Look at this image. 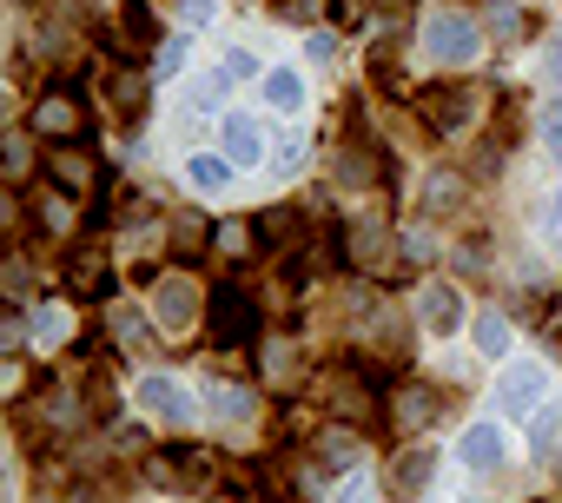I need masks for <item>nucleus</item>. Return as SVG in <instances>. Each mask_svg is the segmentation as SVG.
I'll list each match as a JSON object with an SVG mask.
<instances>
[{
    "label": "nucleus",
    "instance_id": "f257e3e1",
    "mask_svg": "<svg viewBox=\"0 0 562 503\" xmlns=\"http://www.w3.org/2000/svg\"><path fill=\"white\" fill-rule=\"evenodd\" d=\"M476 47H483V27H476L470 14H457V8L424 14V54H430L437 67H470Z\"/></svg>",
    "mask_w": 562,
    "mask_h": 503
},
{
    "label": "nucleus",
    "instance_id": "f03ea898",
    "mask_svg": "<svg viewBox=\"0 0 562 503\" xmlns=\"http://www.w3.org/2000/svg\"><path fill=\"white\" fill-rule=\"evenodd\" d=\"M483 107H490V93L483 87H424V120L437 126V133H463V126H476L483 120Z\"/></svg>",
    "mask_w": 562,
    "mask_h": 503
},
{
    "label": "nucleus",
    "instance_id": "7ed1b4c3",
    "mask_svg": "<svg viewBox=\"0 0 562 503\" xmlns=\"http://www.w3.org/2000/svg\"><path fill=\"white\" fill-rule=\"evenodd\" d=\"M27 126H34L41 139H54V146H74V139L87 133V107H80L74 93L54 87V93H41V100L27 107Z\"/></svg>",
    "mask_w": 562,
    "mask_h": 503
},
{
    "label": "nucleus",
    "instance_id": "20e7f679",
    "mask_svg": "<svg viewBox=\"0 0 562 503\" xmlns=\"http://www.w3.org/2000/svg\"><path fill=\"white\" fill-rule=\"evenodd\" d=\"M225 477V457L218 450H172V457H153V483L166 490H212Z\"/></svg>",
    "mask_w": 562,
    "mask_h": 503
},
{
    "label": "nucleus",
    "instance_id": "39448f33",
    "mask_svg": "<svg viewBox=\"0 0 562 503\" xmlns=\"http://www.w3.org/2000/svg\"><path fill=\"white\" fill-rule=\"evenodd\" d=\"M205 305H212V345H225V351L251 345V332H258V312H251V299H245L238 286H218Z\"/></svg>",
    "mask_w": 562,
    "mask_h": 503
},
{
    "label": "nucleus",
    "instance_id": "423d86ee",
    "mask_svg": "<svg viewBox=\"0 0 562 503\" xmlns=\"http://www.w3.org/2000/svg\"><path fill=\"white\" fill-rule=\"evenodd\" d=\"M60 286H67V299H80V305L106 299V292H113V266H106V252H100V245H74V252H67Z\"/></svg>",
    "mask_w": 562,
    "mask_h": 503
},
{
    "label": "nucleus",
    "instance_id": "0eeeda50",
    "mask_svg": "<svg viewBox=\"0 0 562 503\" xmlns=\"http://www.w3.org/2000/svg\"><path fill=\"white\" fill-rule=\"evenodd\" d=\"M199 286L186 279V272H166V279H153V325L159 332H186L192 318H199Z\"/></svg>",
    "mask_w": 562,
    "mask_h": 503
},
{
    "label": "nucleus",
    "instance_id": "6e6552de",
    "mask_svg": "<svg viewBox=\"0 0 562 503\" xmlns=\"http://www.w3.org/2000/svg\"><path fill=\"white\" fill-rule=\"evenodd\" d=\"M47 179L67 192V199H93L100 192V159L87 146H54L47 153Z\"/></svg>",
    "mask_w": 562,
    "mask_h": 503
},
{
    "label": "nucleus",
    "instance_id": "1a4fd4ad",
    "mask_svg": "<svg viewBox=\"0 0 562 503\" xmlns=\"http://www.w3.org/2000/svg\"><path fill=\"white\" fill-rule=\"evenodd\" d=\"M430 470H437L430 444H411V450H397V457H391V470H384V490H391V496H417V490L430 483Z\"/></svg>",
    "mask_w": 562,
    "mask_h": 503
},
{
    "label": "nucleus",
    "instance_id": "9d476101",
    "mask_svg": "<svg viewBox=\"0 0 562 503\" xmlns=\"http://www.w3.org/2000/svg\"><path fill=\"white\" fill-rule=\"evenodd\" d=\"M139 411L159 417V424H186V417H192V398H186L172 378H146V384H139Z\"/></svg>",
    "mask_w": 562,
    "mask_h": 503
},
{
    "label": "nucleus",
    "instance_id": "9b49d317",
    "mask_svg": "<svg viewBox=\"0 0 562 503\" xmlns=\"http://www.w3.org/2000/svg\"><path fill=\"white\" fill-rule=\"evenodd\" d=\"M417 318H424L437 338H450V332L463 325V299H457V286H424V299H417Z\"/></svg>",
    "mask_w": 562,
    "mask_h": 503
},
{
    "label": "nucleus",
    "instance_id": "f8f14e48",
    "mask_svg": "<svg viewBox=\"0 0 562 503\" xmlns=\"http://www.w3.org/2000/svg\"><path fill=\"white\" fill-rule=\"evenodd\" d=\"M225 159H232V166H258V159H265V133H258L251 113H232V120H225Z\"/></svg>",
    "mask_w": 562,
    "mask_h": 503
},
{
    "label": "nucleus",
    "instance_id": "ddd939ff",
    "mask_svg": "<svg viewBox=\"0 0 562 503\" xmlns=\"http://www.w3.org/2000/svg\"><path fill=\"white\" fill-rule=\"evenodd\" d=\"M542 391H549V378H542L536 365H516V371L503 378V404H509L516 417H529V411L542 404Z\"/></svg>",
    "mask_w": 562,
    "mask_h": 503
},
{
    "label": "nucleus",
    "instance_id": "4468645a",
    "mask_svg": "<svg viewBox=\"0 0 562 503\" xmlns=\"http://www.w3.org/2000/svg\"><path fill=\"white\" fill-rule=\"evenodd\" d=\"M457 457H463L470 470H496V463H503V431H496V424H470L463 444H457Z\"/></svg>",
    "mask_w": 562,
    "mask_h": 503
},
{
    "label": "nucleus",
    "instance_id": "2eb2a0df",
    "mask_svg": "<svg viewBox=\"0 0 562 503\" xmlns=\"http://www.w3.org/2000/svg\"><path fill=\"white\" fill-rule=\"evenodd\" d=\"M391 411H397V424H411V431H417V424H437V417H443V411H437V391H430V384H404Z\"/></svg>",
    "mask_w": 562,
    "mask_h": 503
},
{
    "label": "nucleus",
    "instance_id": "dca6fc26",
    "mask_svg": "<svg viewBox=\"0 0 562 503\" xmlns=\"http://www.w3.org/2000/svg\"><path fill=\"white\" fill-rule=\"evenodd\" d=\"M106 87H113V107H120L126 120L146 107V74H133V67H113V80H106Z\"/></svg>",
    "mask_w": 562,
    "mask_h": 503
},
{
    "label": "nucleus",
    "instance_id": "f3484780",
    "mask_svg": "<svg viewBox=\"0 0 562 503\" xmlns=\"http://www.w3.org/2000/svg\"><path fill=\"white\" fill-rule=\"evenodd\" d=\"M126 47H133V54H139V47H159V21H153L146 0H126Z\"/></svg>",
    "mask_w": 562,
    "mask_h": 503
},
{
    "label": "nucleus",
    "instance_id": "a211bd4d",
    "mask_svg": "<svg viewBox=\"0 0 562 503\" xmlns=\"http://www.w3.org/2000/svg\"><path fill=\"white\" fill-rule=\"evenodd\" d=\"M265 100H271L278 113H299V107H305V87H299V74H285V67H278V74H265Z\"/></svg>",
    "mask_w": 562,
    "mask_h": 503
},
{
    "label": "nucleus",
    "instance_id": "6ab92c4d",
    "mask_svg": "<svg viewBox=\"0 0 562 503\" xmlns=\"http://www.w3.org/2000/svg\"><path fill=\"white\" fill-rule=\"evenodd\" d=\"M345 245H351V252H345L351 266H378V259H384V225H351Z\"/></svg>",
    "mask_w": 562,
    "mask_h": 503
},
{
    "label": "nucleus",
    "instance_id": "aec40b11",
    "mask_svg": "<svg viewBox=\"0 0 562 503\" xmlns=\"http://www.w3.org/2000/svg\"><path fill=\"white\" fill-rule=\"evenodd\" d=\"M186 179H192L199 192H225V186H232V159H212V153H199V159L186 166Z\"/></svg>",
    "mask_w": 562,
    "mask_h": 503
},
{
    "label": "nucleus",
    "instance_id": "412c9836",
    "mask_svg": "<svg viewBox=\"0 0 562 503\" xmlns=\"http://www.w3.org/2000/svg\"><path fill=\"white\" fill-rule=\"evenodd\" d=\"M424 205H430V212H457V205H463V179H457V172H430V179H424Z\"/></svg>",
    "mask_w": 562,
    "mask_h": 503
},
{
    "label": "nucleus",
    "instance_id": "4be33fe9",
    "mask_svg": "<svg viewBox=\"0 0 562 503\" xmlns=\"http://www.w3.org/2000/svg\"><path fill=\"white\" fill-rule=\"evenodd\" d=\"M205 404H212L218 417H251V398H245L238 384H225V378H205Z\"/></svg>",
    "mask_w": 562,
    "mask_h": 503
},
{
    "label": "nucleus",
    "instance_id": "5701e85b",
    "mask_svg": "<svg viewBox=\"0 0 562 503\" xmlns=\"http://www.w3.org/2000/svg\"><path fill=\"white\" fill-rule=\"evenodd\" d=\"M318 457H331L338 470H351V457H358V437H351L345 424H325V431H318Z\"/></svg>",
    "mask_w": 562,
    "mask_h": 503
},
{
    "label": "nucleus",
    "instance_id": "b1692460",
    "mask_svg": "<svg viewBox=\"0 0 562 503\" xmlns=\"http://www.w3.org/2000/svg\"><path fill=\"white\" fill-rule=\"evenodd\" d=\"M476 351H483V358H503V351H509V325H503L496 312L476 318Z\"/></svg>",
    "mask_w": 562,
    "mask_h": 503
},
{
    "label": "nucleus",
    "instance_id": "393cba45",
    "mask_svg": "<svg viewBox=\"0 0 562 503\" xmlns=\"http://www.w3.org/2000/svg\"><path fill=\"white\" fill-rule=\"evenodd\" d=\"M536 133H542V146L562 159V100H549V107L536 113Z\"/></svg>",
    "mask_w": 562,
    "mask_h": 503
},
{
    "label": "nucleus",
    "instance_id": "a878e982",
    "mask_svg": "<svg viewBox=\"0 0 562 503\" xmlns=\"http://www.w3.org/2000/svg\"><path fill=\"white\" fill-rule=\"evenodd\" d=\"M490 27H496V41H522V14L509 0H490Z\"/></svg>",
    "mask_w": 562,
    "mask_h": 503
},
{
    "label": "nucleus",
    "instance_id": "bb28decb",
    "mask_svg": "<svg viewBox=\"0 0 562 503\" xmlns=\"http://www.w3.org/2000/svg\"><path fill=\"white\" fill-rule=\"evenodd\" d=\"M251 232H258V225H245V219H225V225H218V245H225V259H245Z\"/></svg>",
    "mask_w": 562,
    "mask_h": 503
},
{
    "label": "nucleus",
    "instance_id": "cd10ccee",
    "mask_svg": "<svg viewBox=\"0 0 562 503\" xmlns=\"http://www.w3.org/2000/svg\"><path fill=\"white\" fill-rule=\"evenodd\" d=\"M34 332H41L47 345H60V338H67V312H60V305H41V312H34Z\"/></svg>",
    "mask_w": 562,
    "mask_h": 503
},
{
    "label": "nucleus",
    "instance_id": "c85d7f7f",
    "mask_svg": "<svg viewBox=\"0 0 562 503\" xmlns=\"http://www.w3.org/2000/svg\"><path fill=\"white\" fill-rule=\"evenodd\" d=\"M179 67H186V41H166V47H159V80H172Z\"/></svg>",
    "mask_w": 562,
    "mask_h": 503
},
{
    "label": "nucleus",
    "instance_id": "c756f323",
    "mask_svg": "<svg viewBox=\"0 0 562 503\" xmlns=\"http://www.w3.org/2000/svg\"><path fill=\"white\" fill-rule=\"evenodd\" d=\"M404 252H411V259H417V266H424V259H437V245H430V232H417V225L404 232Z\"/></svg>",
    "mask_w": 562,
    "mask_h": 503
},
{
    "label": "nucleus",
    "instance_id": "7c9ffc66",
    "mask_svg": "<svg viewBox=\"0 0 562 503\" xmlns=\"http://www.w3.org/2000/svg\"><path fill=\"white\" fill-rule=\"evenodd\" d=\"M299 159H305V139H299V133H285V139H278V166H285V172H292Z\"/></svg>",
    "mask_w": 562,
    "mask_h": 503
},
{
    "label": "nucleus",
    "instance_id": "2f4dec72",
    "mask_svg": "<svg viewBox=\"0 0 562 503\" xmlns=\"http://www.w3.org/2000/svg\"><path fill=\"white\" fill-rule=\"evenodd\" d=\"M8 172H14V186L27 179V139H8Z\"/></svg>",
    "mask_w": 562,
    "mask_h": 503
},
{
    "label": "nucleus",
    "instance_id": "473e14b6",
    "mask_svg": "<svg viewBox=\"0 0 562 503\" xmlns=\"http://www.w3.org/2000/svg\"><path fill=\"white\" fill-rule=\"evenodd\" d=\"M179 8H186V21H192V27H205V21L218 14V0H179Z\"/></svg>",
    "mask_w": 562,
    "mask_h": 503
},
{
    "label": "nucleus",
    "instance_id": "72a5a7b5",
    "mask_svg": "<svg viewBox=\"0 0 562 503\" xmlns=\"http://www.w3.org/2000/svg\"><path fill=\"white\" fill-rule=\"evenodd\" d=\"M305 54H312V60H318V67H325V60H331V54H338V47H331V34H312V41H305Z\"/></svg>",
    "mask_w": 562,
    "mask_h": 503
},
{
    "label": "nucleus",
    "instance_id": "f704fd0d",
    "mask_svg": "<svg viewBox=\"0 0 562 503\" xmlns=\"http://www.w3.org/2000/svg\"><path fill=\"white\" fill-rule=\"evenodd\" d=\"M364 496H371V483H364V477H351V483H345V490H338L331 503H364Z\"/></svg>",
    "mask_w": 562,
    "mask_h": 503
},
{
    "label": "nucleus",
    "instance_id": "c9c22d12",
    "mask_svg": "<svg viewBox=\"0 0 562 503\" xmlns=\"http://www.w3.org/2000/svg\"><path fill=\"white\" fill-rule=\"evenodd\" d=\"M218 74H232V80H245V74H251V54H225V67H218Z\"/></svg>",
    "mask_w": 562,
    "mask_h": 503
},
{
    "label": "nucleus",
    "instance_id": "e433bc0d",
    "mask_svg": "<svg viewBox=\"0 0 562 503\" xmlns=\"http://www.w3.org/2000/svg\"><path fill=\"white\" fill-rule=\"evenodd\" d=\"M555 259H562V232H555Z\"/></svg>",
    "mask_w": 562,
    "mask_h": 503
}]
</instances>
